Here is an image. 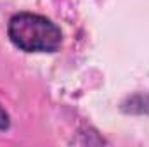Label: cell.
<instances>
[{"label": "cell", "instance_id": "7a4b0ae2", "mask_svg": "<svg viewBox=\"0 0 149 147\" xmlns=\"http://www.w3.org/2000/svg\"><path fill=\"white\" fill-rule=\"evenodd\" d=\"M10 128V118H9V112L2 107L0 104V130H9Z\"/></svg>", "mask_w": 149, "mask_h": 147}, {"label": "cell", "instance_id": "6da1fadb", "mask_svg": "<svg viewBox=\"0 0 149 147\" xmlns=\"http://www.w3.org/2000/svg\"><path fill=\"white\" fill-rule=\"evenodd\" d=\"M7 35L17 49L24 52H56L63 45L59 26L33 12H19L12 16L7 26Z\"/></svg>", "mask_w": 149, "mask_h": 147}]
</instances>
